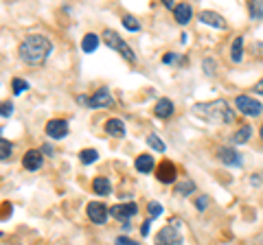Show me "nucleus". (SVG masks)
Returning a JSON list of instances; mask_svg holds the SVG:
<instances>
[{"mask_svg": "<svg viewBox=\"0 0 263 245\" xmlns=\"http://www.w3.org/2000/svg\"><path fill=\"white\" fill-rule=\"evenodd\" d=\"M51 51H53L51 39L42 33H33V35H27L20 42L18 55H20L22 62L29 64V66H40V64H44L48 59Z\"/></svg>", "mask_w": 263, "mask_h": 245, "instance_id": "f257e3e1", "label": "nucleus"}, {"mask_svg": "<svg viewBox=\"0 0 263 245\" xmlns=\"http://www.w3.org/2000/svg\"><path fill=\"white\" fill-rule=\"evenodd\" d=\"M193 114L197 118L211 122V125H230L235 120V112L233 108L224 101V99H215V101H206V103H195L193 105Z\"/></svg>", "mask_w": 263, "mask_h": 245, "instance_id": "f03ea898", "label": "nucleus"}, {"mask_svg": "<svg viewBox=\"0 0 263 245\" xmlns=\"http://www.w3.org/2000/svg\"><path fill=\"white\" fill-rule=\"evenodd\" d=\"M182 230H184V226L180 219H169L167 226L156 234L154 245H184Z\"/></svg>", "mask_w": 263, "mask_h": 245, "instance_id": "7ed1b4c3", "label": "nucleus"}, {"mask_svg": "<svg viewBox=\"0 0 263 245\" xmlns=\"http://www.w3.org/2000/svg\"><path fill=\"white\" fill-rule=\"evenodd\" d=\"M101 37H103V42L112 48V51H117V53L123 57V59H127V62H132V64L136 62V53L132 51V46H129V44L125 42V39H123V37L117 33V31L105 29Z\"/></svg>", "mask_w": 263, "mask_h": 245, "instance_id": "20e7f679", "label": "nucleus"}, {"mask_svg": "<svg viewBox=\"0 0 263 245\" xmlns=\"http://www.w3.org/2000/svg\"><path fill=\"white\" fill-rule=\"evenodd\" d=\"M235 108L239 110L243 116H261V112H263V105L261 101H257L254 96H248V94H239L235 99Z\"/></svg>", "mask_w": 263, "mask_h": 245, "instance_id": "39448f33", "label": "nucleus"}, {"mask_svg": "<svg viewBox=\"0 0 263 245\" xmlns=\"http://www.w3.org/2000/svg\"><path fill=\"white\" fill-rule=\"evenodd\" d=\"M114 105V96L108 88H99L92 96H88V110H105V108H112Z\"/></svg>", "mask_w": 263, "mask_h": 245, "instance_id": "423d86ee", "label": "nucleus"}, {"mask_svg": "<svg viewBox=\"0 0 263 245\" xmlns=\"http://www.w3.org/2000/svg\"><path fill=\"white\" fill-rule=\"evenodd\" d=\"M138 212V206L134 201H127V203H117V206L110 208V217L119 219L123 223H129V219H134Z\"/></svg>", "mask_w": 263, "mask_h": 245, "instance_id": "0eeeda50", "label": "nucleus"}, {"mask_svg": "<svg viewBox=\"0 0 263 245\" xmlns=\"http://www.w3.org/2000/svg\"><path fill=\"white\" fill-rule=\"evenodd\" d=\"M217 160L226 167H241V153L235 147H219L217 149Z\"/></svg>", "mask_w": 263, "mask_h": 245, "instance_id": "6e6552de", "label": "nucleus"}, {"mask_svg": "<svg viewBox=\"0 0 263 245\" xmlns=\"http://www.w3.org/2000/svg\"><path fill=\"white\" fill-rule=\"evenodd\" d=\"M86 210H88L90 221L97 223V226H103L105 221H108V217H110V208H105L101 201H90Z\"/></svg>", "mask_w": 263, "mask_h": 245, "instance_id": "1a4fd4ad", "label": "nucleus"}, {"mask_svg": "<svg viewBox=\"0 0 263 245\" xmlns=\"http://www.w3.org/2000/svg\"><path fill=\"white\" fill-rule=\"evenodd\" d=\"M46 136L53 138V140H62V138L68 136V122L62 118H53L46 122Z\"/></svg>", "mask_w": 263, "mask_h": 245, "instance_id": "9d476101", "label": "nucleus"}, {"mask_svg": "<svg viewBox=\"0 0 263 245\" xmlns=\"http://www.w3.org/2000/svg\"><path fill=\"white\" fill-rule=\"evenodd\" d=\"M42 165H44V156H42V151L31 149V151L24 153V158H22V167L27 169V171H37Z\"/></svg>", "mask_w": 263, "mask_h": 245, "instance_id": "9b49d317", "label": "nucleus"}, {"mask_svg": "<svg viewBox=\"0 0 263 245\" xmlns=\"http://www.w3.org/2000/svg\"><path fill=\"white\" fill-rule=\"evenodd\" d=\"M156 177H158L162 184H171V182H176V167H174V162L164 160L162 165H160L158 169H156Z\"/></svg>", "mask_w": 263, "mask_h": 245, "instance_id": "f8f14e48", "label": "nucleus"}, {"mask_svg": "<svg viewBox=\"0 0 263 245\" xmlns=\"http://www.w3.org/2000/svg\"><path fill=\"white\" fill-rule=\"evenodd\" d=\"M200 22L209 24V27H213V29H221V31L228 27L226 20L221 18L219 13H215V11H202V13H200Z\"/></svg>", "mask_w": 263, "mask_h": 245, "instance_id": "ddd939ff", "label": "nucleus"}, {"mask_svg": "<svg viewBox=\"0 0 263 245\" xmlns=\"http://www.w3.org/2000/svg\"><path fill=\"white\" fill-rule=\"evenodd\" d=\"M105 134L114 138H123L125 136V122L121 118H108L105 120Z\"/></svg>", "mask_w": 263, "mask_h": 245, "instance_id": "4468645a", "label": "nucleus"}, {"mask_svg": "<svg viewBox=\"0 0 263 245\" xmlns=\"http://www.w3.org/2000/svg\"><path fill=\"white\" fill-rule=\"evenodd\" d=\"M174 18L178 24H186V22H191L193 18V7L189 5V3H180L176 7V11H174Z\"/></svg>", "mask_w": 263, "mask_h": 245, "instance_id": "2eb2a0df", "label": "nucleus"}, {"mask_svg": "<svg viewBox=\"0 0 263 245\" xmlns=\"http://www.w3.org/2000/svg\"><path fill=\"white\" fill-rule=\"evenodd\" d=\"M134 167H136L138 173H152L156 169V160L149 156V153H143V156H138L134 160Z\"/></svg>", "mask_w": 263, "mask_h": 245, "instance_id": "dca6fc26", "label": "nucleus"}, {"mask_svg": "<svg viewBox=\"0 0 263 245\" xmlns=\"http://www.w3.org/2000/svg\"><path fill=\"white\" fill-rule=\"evenodd\" d=\"M154 114L158 118L174 116V101L171 99H158V103H156V108H154Z\"/></svg>", "mask_w": 263, "mask_h": 245, "instance_id": "f3484780", "label": "nucleus"}, {"mask_svg": "<svg viewBox=\"0 0 263 245\" xmlns=\"http://www.w3.org/2000/svg\"><path fill=\"white\" fill-rule=\"evenodd\" d=\"M92 189H95V193H97V195H101V197H105V195H110L112 184H110V179H108V177H95Z\"/></svg>", "mask_w": 263, "mask_h": 245, "instance_id": "a211bd4d", "label": "nucleus"}, {"mask_svg": "<svg viewBox=\"0 0 263 245\" xmlns=\"http://www.w3.org/2000/svg\"><path fill=\"white\" fill-rule=\"evenodd\" d=\"M99 42H101V39H99L97 33H88V35H84V39H81V51L84 53H95Z\"/></svg>", "mask_w": 263, "mask_h": 245, "instance_id": "6ab92c4d", "label": "nucleus"}, {"mask_svg": "<svg viewBox=\"0 0 263 245\" xmlns=\"http://www.w3.org/2000/svg\"><path fill=\"white\" fill-rule=\"evenodd\" d=\"M230 59H233L235 64H239L243 59V37L241 35L233 42V48H230Z\"/></svg>", "mask_w": 263, "mask_h": 245, "instance_id": "aec40b11", "label": "nucleus"}, {"mask_svg": "<svg viewBox=\"0 0 263 245\" xmlns=\"http://www.w3.org/2000/svg\"><path fill=\"white\" fill-rule=\"evenodd\" d=\"M250 134H252V127H250V125H241V127L235 132L233 142H235V145H246V142H248V138H250Z\"/></svg>", "mask_w": 263, "mask_h": 245, "instance_id": "412c9836", "label": "nucleus"}, {"mask_svg": "<svg viewBox=\"0 0 263 245\" xmlns=\"http://www.w3.org/2000/svg\"><path fill=\"white\" fill-rule=\"evenodd\" d=\"M193 191H195V182L193 179H189V177L176 184V195H191Z\"/></svg>", "mask_w": 263, "mask_h": 245, "instance_id": "4be33fe9", "label": "nucleus"}, {"mask_svg": "<svg viewBox=\"0 0 263 245\" xmlns=\"http://www.w3.org/2000/svg\"><path fill=\"white\" fill-rule=\"evenodd\" d=\"M11 153H13V145L5 140V138H0V162H7L11 158Z\"/></svg>", "mask_w": 263, "mask_h": 245, "instance_id": "5701e85b", "label": "nucleus"}, {"mask_svg": "<svg viewBox=\"0 0 263 245\" xmlns=\"http://www.w3.org/2000/svg\"><path fill=\"white\" fill-rule=\"evenodd\" d=\"M79 160L84 162V165H92V162L99 160V151L97 149H84V151H79Z\"/></svg>", "mask_w": 263, "mask_h": 245, "instance_id": "b1692460", "label": "nucleus"}, {"mask_svg": "<svg viewBox=\"0 0 263 245\" xmlns=\"http://www.w3.org/2000/svg\"><path fill=\"white\" fill-rule=\"evenodd\" d=\"M123 27H125L127 31H132V33H136V31H141V22H138L134 15H123Z\"/></svg>", "mask_w": 263, "mask_h": 245, "instance_id": "393cba45", "label": "nucleus"}, {"mask_svg": "<svg viewBox=\"0 0 263 245\" xmlns=\"http://www.w3.org/2000/svg\"><path fill=\"white\" fill-rule=\"evenodd\" d=\"M147 142H149V147L154 151H158V153H162L167 147H164V142L160 140V136L158 134H149V138H147Z\"/></svg>", "mask_w": 263, "mask_h": 245, "instance_id": "a878e982", "label": "nucleus"}, {"mask_svg": "<svg viewBox=\"0 0 263 245\" xmlns=\"http://www.w3.org/2000/svg\"><path fill=\"white\" fill-rule=\"evenodd\" d=\"M11 90H13V94L18 96V94L24 92V90H29V81H24V79H20V77H15V79L11 81Z\"/></svg>", "mask_w": 263, "mask_h": 245, "instance_id": "bb28decb", "label": "nucleus"}, {"mask_svg": "<svg viewBox=\"0 0 263 245\" xmlns=\"http://www.w3.org/2000/svg\"><path fill=\"white\" fill-rule=\"evenodd\" d=\"M248 9H250L252 20H263V3H250Z\"/></svg>", "mask_w": 263, "mask_h": 245, "instance_id": "cd10ccee", "label": "nucleus"}, {"mask_svg": "<svg viewBox=\"0 0 263 245\" xmlns=\"http://www.w3.org/2000/svg\"><path fill=\"white\" fill-rule=\"evenodd\" d=\"M147 212H149V219L154 221V219H158L162 215V206L158 201H149V206H147Z\"/></svg>", "mask_w": 263, "mask_h": 245, "instance_id": "c85d7f7f", "label": "nucleus"}, {"mask_svg": "<svg viewBox=\"0 0 263 245\" xmlns=\"http://www.w3.org/2000/svg\"><path fill=\"white\" fill-rule=\"evenodd\" d=\"M13 114V103H9V101H0V116L3 118H9Z\"/></svg>", "mask_w": 263, "mask_h": 245, "instance_id": "c756f323", "label": "nucleus"}, {"mask_svg": "<svg viewBox=\"0 0 263 245\" xmlns=\"http://www.w3.org/2000/svg\"><path fill=\"white\" fill-rule=\"evenodd\" d=\"M114 245H141V243L132 241L129 236H117V239H114Z\"/></svg>", "mask_w": 263, "mask_h": 245, "instance_id": "7c9ffc66", "label": "nucleus"}, {"mask_svg": "<svg viewBox=\"0 0 263 245\" xmlns=\"http://www.w3.org/2000/svg\"><path fill=\"white\" fill-rule=\"evenodd\" d=\"M250 184H252V186H263V171L250 175Z\"/></svg>", "mask_w": 263, "mask_h": 245, "instance_id": "2f4dec72", "label": "nucleus"}, {"mask_svg": "<svg viewBox=\"0 0 263 245\" xmlns=\"http://www.w3.org/2000/svg\"><path fill=\"white\" fill-rule=\"evenodd\" d=\"M206 206H209V197H206V195H202V197L195 199V208L197 210H206Z\"/></svg>", "mask_w": 263, "mask_h": 245, "instance_id": "473e14b6", "label": "nucleus"}, {"mask_svg": "<svg viewBox=\"0 0 263 245\" xmlns=\"http://www.w3.org/2000/svg\"><path fill=\"white\" fill-rule=\"evenodd\" d=\"M204 68H206V75H209V77H213V75H215V64H213L211 59H206V62H204Z\"/></svg>", "mask_w": 263, "mask_h": 245, "instance_id": "72a5a7b5", "label": "nucleus"}, {"mask_svg": "<svg viewBox=\"0 0 263 245\" xmlns=\"http://www.w3.org/2000/svg\"><path fill=\"white\" fill-rule=\"evenodd\" d=\"M149 230H152V219H145V223H143V228H141V234L147 236V234H149Z\"/></svg>", "mask_w": 263, "mask_h": 245, "instance_id": "f704fd0d", "label": "nucleus"}, {"mask_svg": "<svg viewBox=\"0 0 263 245\" xmlns=\"http://www.w3.org/2000/svg\"><path fill=\"white\" fill-rule=\"evenodd\" d=\"M176 59H178V55H176V53H167V55L162 57V64H174Z\"/></svg>", "mask_w": 263, "mask_h": 245, "instance_id": "c9c22d12", "label": "nucleus"}, {"mask_svg": "<svg viewBox=\"0 0 263 245\" xmlns=\"http://www.w3.org/2000/svg\"><path fill=\"white\" fill-rule=\"evenodd\" d=\"M254 94L263 96V79H261V81H257V84H254Z\"/></svg>", "mask_w": 263, "mask_h": 245, "instance_id": "e433bc0d", "label": "nucleus"}, {"mask_svg": "<svg viewBox=\"0 0 263 245\" xmlns=\"http://www.w3.org/2000/svg\"><path fill=\"white\" fill-rule=\"evenodd\" d=\"M162 5L167 7V9H171V11H176V7H178V5L174 3V0H162Z\"/></svg>", "mask_w": 263, "mask_h": 245, "instance_id": "4c0bfd02", "label": "nucleus"}, {"mask_svg": "<svg viewBox=\"0 0 263 245\" xmlns=\"http://www.w3.org/2000/svg\"><path fill=\"white\" fill-rule=\"evenodd\" d=\"M259 134H261V140H263V125H261V132Z\"/></svg>", "mask_w": 263, "mask_h": 245, "instance_id": "58836bf2", "label": "nucleus"}, {"mask_svg": "<svg viewBox=\"0 0 263 245\" xmlns=\"http://www.w3.org/2000/svg\"><path fill=\"white\" fill-rule=\"evenodd\" d=\"M0 134H3V127H0Z\"/></svg>", "mask_w": 263, "mask_h": 245, "instance_id": "ea45409f", "label": "nucleus"}]
</instances>
